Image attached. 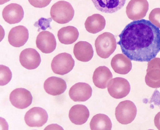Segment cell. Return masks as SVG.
<instances>
[{"label":"cell","mask_w":160,"mask_h":130,"mask_svg":"<svg viewBox=\"0 0 160 130\" xmlns=\"http://www.w3.org/2000/svg\"><path fill=\"white\" fill-rule=\"evenodd\" d=\"M122 53L131 60L148 62L160 51V28L150 21L141 19L128 23L119 35Z\"/></svg>","instance_id":"cell-1"},{"label":"cell","mask_w":160,"mask_h":130,"mask_svg":"<svg viewBox=\"0 0 160 130\" xmlns=\"http://www.w3.org/2000/svg\"><path fill=\"white\" fill-rule=\"evenodd\" d=\"M115 36L110 32H104L98 36L95 41L97 55L102 58H108L117 49Z\"/></svg>","instance_id":"cell-2"},{"label":"cell","mask_w":160,"mask_h":130,"mask_svg":"<svg viewBox=\"0 0 160 130\" xmlns=\"http://www.w3.org/2000/svg\"><path fill=\"white\" fill-rule=\"evenodd\" d=\"M51 16L59 24H66L72 21L74 10L72 4L66 1H59L51 7Z\"/></svg>","instance_id":"cell-3"},{"label":"cell","mask_w":160,"mask_h":130,"mask_svg":"<svg viewBox=\"0 0 160 130\" xmlns=\"http://www.w3.org/2000/svg\"><path fill=\"white\" fill-rule=\"evenodd\" d=\"M137 108L130 100L121 101L115 110V116L118 123L127 125L132 123L137 115Z\"/></svg>","instance_id":"cell-4"},{"label":"cell","mask_w":160,"mask_h":130,"mask_svg":"<svg viewBox=\"0 0 160 130\" xmlns=\"http://www.w3.org/2000/svg\"><path fill=\"white\" fill-rule=\"evenodd\" d=\"M74 66V60L72 55L62 53L57 55L51 63V68L55 74L64 75L71 72Z\"/></svg>","instance_id":"cell-5"},{"label":"cell","mask_w":160,"mask_h":130,"mask_svg":"<svg viewBox=\"0 0 160 130\" xmlns=\"http://www.w3.org/2000/svg\"><path fill=\"white\" fill-rule=\"evenodd\" d=\"M108 90L113 98L121 99L130 93L131 86L128 80L124 78L117 77L110 81L108 86Z\"/></svg>","instance_id":"cell-6"},{"label":"cell","mask_w":160,"mask_h":130,"mask_svg":"<svg viewBox=\"0 0 160 130\" xmlns=\"http://www.w3.org/2000/svg\"><path fill=\"white\" fill-rule=\"evenodd\" d=\"M149 10V3L147 0H131L126 8L128 17L134 21L143 19Z\"/></svg>","instance_id":"cell-7"},{"label":"cell","mask_w":160,"mask_h":130,"mask_svg":"<svg viewBox=\"0 0 160 130\" xmlns=\"http://www.w3.org/2000/svg\"><path fill=\"white\" fill-rule=\"evenodd\" d=\"M12 104L16 108L24 109L28 108L32 102V96L27 89L19 88L12 91L9 97Z\"/></svg>","instance_id":"cell-8"},{"label":"cell","mask_w":160,"mask_h":130,"mask_svg":"<svg viewBox=\"0 0 160 130\" xmlns=\"http://www.w3.org/2000/svg\"><path fill=\"white\" fill-rule=\"evenodd\" d=\"M48 114L42 108L34 107L29 109L25 115L26 124L30 127H42L47 123Z\"/></svg>","instance_id":"cell-9"},{"label":"cell","mask_w":160,"mask_h":130,"mask_svg":"<svg viewBox=\"0 0 160 130\" xmlns=\"http://www.w3.org/2000/svg\"><path fill=\"white\" fill-rule=\"evenodd\" d=\"M37 47L44 54H49L55 50L57 41L53 34L49 31H42L36 38Z\"/></svg>","instance_id":"cell-10"},{"label":"cell","mask_w":160,"mask_h":130,"mask_svg":"<svg viewBox=\"0 0 160 130\" xmlns=\"http://www.w3.org/2000/svg\"><path fill=\"white\" fill-rule=\"evenodd\" d=\"M19 61L23 67L28 70L37 69L41 63L40 54L34 49H26L22 51Z\"/></svg>","instance_id":"cell-11"},{"label":"cell","mask_w":160,"mask_h":130,"mask_svg":"<svg viewBox=\"0 0 160 130\" xmlns=\"http://www.w3.org/2000/svg\"><path fill=\"white\" fill-rule=\"evenodd\" d=\"M92 90L87 83L79 82L74 84L69 90V96L74 101L84 102L89 100L92 95Z\"/></svg>","instance_id":"cell-12"},{"label":"cell","mask_w":160,"mask_h":130,"mask_svg":"<svg viewBox=\"0 0 160 130\" xmlns=\"http://www.w3.org/2000/svg\"><path fill=\"white\" fill-rule=\"evenodd\" d=\"M28 38V30L23 26H18L13 28L8 35L9 43L15 47H22L27 43Z\"/></svg>","instance_id":"cell-13"},{"label":"cell","mask_w":160,"mask_h":130,"mask_svg":"<svg viewBox=\"0 0 160 130\" xmlns=\"http://www.w3.org/2000/svg\"><path fill=\"white\" fill-rule=\"evenodd\" d=\"M24 17V11L22 6L16 3L8 5L2 11V17L6 22L13 25L21 22Z\"/></svg>","instance_id":"cell-14"},{"label":"cell","mask_w":160,"mask_h":130,"mask_svg":"<svg viewBox=\"0 0 160 130\" xmlns=\"http://www.w3.org/2000/svg\"><path fill=\"white\" fill-rule=\"evenodd\" d=\"M44 89L48 94L51 95H59L65 92L67 84L66 81L61 78L52 77L45 81Z\"/></svg>","instance_id":"cell-15"},{"label":"cell","mask_w":160,"mask_h":130,"mask_svg":"<svg viewBox=\"0 0 160 130\" xmlns=\"http://www.w3.org/2000/svg\"><path fill=\"white\" fill-rule=\"evenodd\" d=\"M127 0H92L95 8L105 13H113L123 7Z\"/></svg>","instance_id":"cell-16"},{"label":"cell","mask_w":160,"mask_h":130,"mask_svg":"<svg viewBox=\"0 0 160 130\" xmlns=\"http://www.w3.org/2000/svg\"><path fill=\"white\" fill-rule=\"evenodd\" d=\"M73 53L79 61L87 62L93 58L94 50L91 44L87 41H79L74 45Z\"/></svg>","instance_id":"cell-17"},{"label":"cell","mask_w":160,"mask_h":130,"mask_svg":"<svg viewBox=\"0 0 160 130\" xmlns=\"http://www.w3.org/2000/svg\"><path fill=\"white\" fill-rule=\"evenodd\" d=\"M113 78V75L109 69L104 66H100L95 70L92 80L95 86L100 89L108 87L110 81Z\"/></svg>","instance_id":"cell-18"},{"label":"cell","mask_w":160,"mask_h":130,"mask_svg":"<svg viewBox=\"0 0 160 130\" xmlns=\"http://www.w3.org/2000/svg\"><path fill=\"white\" fill-rule=\"evenodd\" d=\"M111 66L115 72L121 75H126L132 69L131 60L124 54H118L112 58Z\"/></svg>","instance_id":"cell-19"},{"label":"cell","mask_w":160,"mask_h":130,"mask_svg":"<svg viewBox=\"0 0 160 130\" xmlns=\"http://www.w3.org/2000/svg\"><path fill=\"white\" fill-rule=\"evenodd\" d=\"M68 116L72 123L81 125L87 123L89 117V111L85 106L76 104L70 109Z\"/></svg>","instance_id":"cell-20"},{"label":"cell","mask_w":160,"mask_h":130,"mask_svg":"<svg viewBox=\"0 0 160 130\" xmlns=\"http://www.w3.org/2000/svg\"><path fill=\"white\" fill-rule=\"evenodd\" d=\"M106 19L100 14H94L88 17L85 23V27L88 32L95 34L104 29Z\"/></svg>","instance_id":"cell-21"},{"label":"cell","mask_w":160,"mask_h":130,"mask_svg":"<svg viewBox=\"0 0 160 130\" xmlns=\"http://www.w3.org/2000/svg\"><path fill=\"white\" fill-rule=\"evenodd\" d=\"M79 33L78 29L72 26L62 28L59 30L58 38L61 43L66 45L72 44L78 39Z\"/></svg>","instance_id":"cell-22"},{"label":"cell","mask_w":160,"mask_h":130,"mask_svg":"<svg viewBox=\"0 0 160 130\" xmlns=\"http://www.w3.org/2000/svg\"><path fill=\"white\" fill-rule=\"evenodd\" d=\"M112 123L108 116L104 114H97L95 115L90 122L91 130H112Z\"/></svg>","instance_id":"cell-23"},{"label":"cell","mask_w":160,"mask_h":130,"mask_svg":"<svg viewBox=\"0 0 160 130\" xmlns=\"http://www.w3.org/2000/svg\"><path fill=\"white\" fill-rule=\"evenodd\" d=\"M12 78V73L8 66L0 65V86H4L10 82Z\"/></svg>","instance_id":"cell-24"},{"label":"cell","mask_w":160,"mask_h":130,"mask_svg":"<svg viewBox=\"0 0 160 130\" xmlns=\"http://www.w3.org/2000/svg\"><path fill=\"white\" fill-rule=\"evenodd\" d=\"M149 19L155 26L160 29V8L153 9L149 15Z\"/></svg>","instance_id":"cell-25"},{"label":"cell","mask_w":160,"mask_h":130,"mask_svg":"<svg viewBox=\"0 0 160 130\" xmlns=\"http://www.w3.org/2000/svg\"><path fill=\"white\" fill-rule=\"evenodd\" d=\"M52 0H28L30 4L36 8H44L47 7Z\"/></svg>","instance_id":"cell-26"},{"label":"cell","mask_w":160,"mask_h":130,"mask_svg":"<svg viewBox=\"0 0 160 130\" xmlns=\"http://www.w3.org/2000/svg\"><path fill=\"white\" fill-rule=\"evenodd\" d=\"M152 68L160 69V58H155L148 62L147 69Z\"/></svg>","instance_id":"cell-27"},{"label":"cell","mask_w":160,"mask_h":130,"mask_svg":"<svg viewBox=\"0 0 160 130\" xmlns=\"http://www.w3.org/2000/svg\"><path fill=\"white\" fill-rule=\"evenodd\" d=\"M149 103H153L155 105H157L160 107V93L158 90H155V91H154L150 99Z\"/></svg>","instance_id":"cell-28"},{"label":"cell","mask_w":160,"mask_h":130,"mask_svg":"<svg viewBox=\"0 0 160 130\" xmlns=\"http://www.w3.org/2000/svg\"><path fill=\"white\" fill-rule=\"evenodd\" d=\"M154 124L158 130H160V112H158L154 118Z\"/></svg>","instance_id":"cell-29"},{"label":"cell","mask_w":160,"mask_h":130,"mask_svg":"<svg viewBox=\"0 0 160 130\" xmlns=\"http://www.w3.org/2000/svg\"><path fill=\"white\" fill-rule=\"evenodd\" d=\"M44 130H64V129L60 126H58L56 124H53V125H51L49 127H47Z\"/></svg>","instance_id":"cell-30"},{"label":"cell","mask_w":160,"mask_h":130,"mask_svg":"<svg viewBox=\"0 0 160 130\" xmlns=\"http://www.w3.org/2000/svg\"><path fill=\"white\" fill-rule=\"evenodd\" d=\"M10 0H0V4L2 5L3 4H5L6 2H8V1H10Z\"/></svg>","instance_id":"cell-31"}]
</instances>
